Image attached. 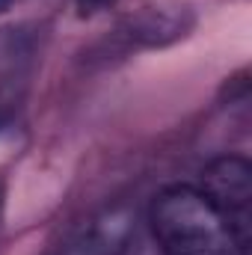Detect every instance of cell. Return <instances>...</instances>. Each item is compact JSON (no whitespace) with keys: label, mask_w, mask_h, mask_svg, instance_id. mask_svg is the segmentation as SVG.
Here are the masks:
<instances>
[{"label":"cell","mask_w":252,"mask_h":255,"mask_svg":"<svg viewBox=\"0 0 252 255\" xmlns=\"http://www.w3.org/2000/svg\"><path fill=\"white\" fill-rule=\"evenodd\" d=\"M148 223L163 255H247L217 205L190 184H172L157 193Z\"/></svg>","instance_id":"6da1fadb"},{"label":"cell","mask_w":252,"mask_h":255,"mask_svg":"<svg viewBox=\"0 0 252 255\" xmlns=\"http://www.w3.org/2000/svg\"><path fill=\"white\" fill-rule=\"evenodd\" d=\"M217 211L229 220L241 244L250 250V223H252V166L241 154H223L211 160L202 172V187Z\"/></svg>","instance_id":"7a4b0ae2"},{"label":"cell","mask_w":252,"mask_h":255,"mask_svg":"<svg viewBox=\"0 0 252 255\" xmlns=\"http://www.w3.org/2000/svg\"><path fill=\"white\" fill-rule=\"evenodd\" d=\"M125 253V220H98L80 232V238L63 255H122Z\"/></svg>","instance_id":"3957f363"},{"label":"cell","mask_w":252,"mask_h":255,"mask_svg":"<svg viewBox=\"0 0 252 255\" xmlns=\"http://www.w3.org/2000/svg\"><path fill=\"white\" fill-rule=\"evenodd\" d=\"M101 3H104V0H80L83 9H95V6H101Z\"/></svg>","instance_id":"277c9868"},{"label":"cell","mask_w":252,"mask_h":255,"mask_svg":"<svg viewBox=\"0 0 252 255\" xmlns=\"http://www.w3.org/2000/svg\"><path fill=\"white\" fill-rule=\"evenodd\" d=\"M9 6H12V0H0V12H6Z\"/></svg>","instance_id":"5b68a950"}]
</instances>
